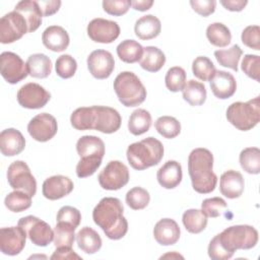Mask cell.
Wrapping results in <instances>:
<instances>
[{
	"mask_svg": "<svg viewBox=\"0 0 260 260\" xmlns=\"http://www.w3.org/2000/svg\"><path fill=\"white\" fill-rule=\"evenodd\" d=\"M122 202L115 197L103 198L93 208L92 219L111 240L122 239L128 231Z\"/></svg>",
	"mask_w": 260,
	"mask_h": 260,
	"instance_id": "cell-1",
	"label": "cell"
},
{
	"mask_svg": "<svg viewBox=\"0 0 260 260\" xmlns=\"http://www.w3.org/2000/svg\"><path fill=\"white\" fill-rule=\"evenodd\" d=\"M213 154L207 148H195L188 157V172L193 189L200 194L211 193L217 183V176L212 172Z\"/></svg>",
	"mask_w": 260,
	"mask_h": 260,
	"instance_id": "cell-2",
	"label": "cell"
},
{
	"mask_svg": "<svg viewBox=\"0 0 260 260\" xmlns=\"http://www.w3.org/2000/svg\"><path fill=\"white\" fill-rule=\"evenodd\" d=\"M126 154L130 166L134 170L142 171L160 162L164 156V145L158 139L147 137L130 144Z\"/></svg>",
	"mask_w": 260,
	"mask_h": 260,
	"instance_id": "cell-3",
	"label": "cell"
},
{
	"mask_svg": "<svg viewBox=\"0 0 260 260\" xmlns=\"http://www.w3.org/2000/svg\"><path fill=\"white\" fill-rule=\"evenodd\" d=\"M114 89L120 103L125 107H136L146 99V89L138 76L131 71H123L114 80Z\"/></svg>",
	"mask_w": 260,
	"mask_h": 260,
	"instance_id": "cell-4",
	"label": "cell"
},
{
	"mask_svg": "<svg viewBox=\"0 0 260 260\" xmlns=\"http://www.w3.org/2000/svg\"><path fill=\"white\" fill-rule=\"evenodd\" d=\"M222 247L235 253L237 250H249L258 243V232L255 228L248 224L232 225L217 235Z\"/></svg>",
	"mask_w": 260,
	"mask_h": 260,
	"instance_id": "cell-5",
	"label": "cell"
},
{
	"mask_svg": "<svg viewBox=\"0 0 260 260\" xmlns=\"http://www.w3.org/2000/svg\"><path fill=\"white\" fill-rule=\"evenodd\" d=\"M228 121L241 131L254 128L260 120L259 96L248 102H235L226 109Z\"/></svg>",
	"mask_w": 260,
	"mask_h": 260,
	"instance_id": "cell-6",
	"label": "cell"
},
{
	"mask_svg": "<svg viewBox=\"0 0 260 260\" xmlns=\"http://www.w3.org/2000/svg\"><path fill=\"white\" fill-rule=\"evenodd\" d=\"M7 180L12 189L25 192L31 197L36 195L37 181L23 160H15L8 167Z\"/></svg>",
	"mask_w": 260,
	"mask_h": 260,
	"instance_id": "cell-7",
	"label": "cell"
},
{
	"mask_svg": "<svg viewBox=\"0 0 260 260\" xmlns=\"http://www.w3.org/2000/svg\"><path fill=\"white\" fill-rule=\"evenodd\" d=\"M17 225L23 229L27 238L32 244L39 247H46L54 240V231L50 224L34 215L21 217Z\"/></svg>",
	"mask_w": 260,
	"mask_h": 260,
	"instance_id": "cell-8",
	"label": "cell"
},
{
	"mask_svg": "<svg viewBox=\"0 0 260 260\" xmlns=\"http://www.w3.org/2000/svg\"><path fill=\"white\" fill-rule=\"evenodd\" d=\"M99 183L105 190L116 191L129 181V170L120 160H111L99 174Z\"/></svg>",
	"mask_w": 260,
	"mask_h": 260,
	"instance_id": "cell-9",
	"label": "cell"
},
{
	"mask_svg": "<svg viewBox=\"0 0 260 260\" xmlns=\"http://www.w3.org/2000/svg\"><path fill=\"white\" fill-rule=\"evenodd\" d=\"M0 71L2 77L10 84L18 83L28 75L26 63L13 52H3L1 54Z\"/></svg>",
	"mask_w": 260,
	"mask_h": 260,
	"instance_id": "cell-10",
	"label": "cell"
},
{
	"mask_svg": "<svg viewBox=\"0 0 260 260\" xmlns=\"http://www.w3.org/2000/svg\"><path fill=\"white\" fill-rule=\"evenodd\" d=\"M27 32V25L24 18L14 10L8 12L0 19V42L2 44H11L21 39Z\"/></svg>",
	"mask_w": 260,
	"mask_h": 260,
	"instance_id": "cell-11",
	"label": "cell"
},
{
	"mask_svg": "<svg viewBox=\"0 0 260 260\" xmlns=\"http://www.w3.org/2000/svg\"><path fill=\"white\" fill-rule=\"evenodd\" d=\"M18 104L26 109L36 110L45 107L51 99V93L42 85L29 82L22 85L17 91Z\"/></svg>",
	"mask_w": 260,
	"mask_h": 260,
	"instance_id": "cell-12",
	"label": "cell"
},
{
	"mask_svg": "<svg viewBox=\"0 0 260 260\" xmlns=\"http://www.w3.org/2000/svg\"><path fill=\"white\" fill-rule=\"evenodd\" d=\"M58 130V124L54 116L48 113H41L35 116L27 124L28 134L39 142H46L52 139Z\"/></svg>",
	"mask_w": 260,
	"mask_h": 260,
	"instance_id": "cell-13",
	"label": "cell"
},
{
	"mask_svg": "<svg viewBox=\"0 0 260 260\" xmlns=\"http://www.w3.org/2000/svg\"><path fill=\"white\" fill-rule=\"evenodd\" d=\"M92 129L106 134L119 130L122 118L117 110L105 106H92Z\"/></svg>",
	"mask_w": 260,
	"mask_h": 260,
	"instance_id": "cell-14",
	"label": "cell"
},
{
	"mask_svg": "<svg viewBox=\"0 0 260 260\" xmlns=\"http://www.w3.org/2000/svg\"><path fill=\"white\" fill-rule=\"evenodd\" d=\"M87 35L93 42L110 44L119 37L120 26L116 21L98 17L89 21Z\"/></svg>",
	"mask_w": 260,
	"mask_h": 260,
	"instance_id": "cell-15",
	"label": "cell"
},
{
	"mask_svg": "<svg viewBox=\"0 0 260 260\" xmlns=\"http://www.w3.org/2000/svg\"><path fill=\"white\" fill-rule=\"evenodd\" d=\"M26 234L22 228L10 226L0 230V250L8 256L18 255L25 246Z\"/></svg>",
	"mask_w": 260,
	"mask_h": 260,
	"instance_id": "cell-16",
	"label": "cell"
},
{
	"mask_svg": "<svg viewBox=\"0 0 260 260\" xmlns=\"http://www.w3.org/2000/svg\"><path fill=\"white\" fill-rule=\"evenodd\" d=\"M86 62L90 74L96 79L108 78L115 68L114 57L106 50L92 51L87 57Z\"/></svg>",
	"mask_w": 260,
	"mask_h": 260,
	"instance_id": "cell-17",
	"label": "cell"
},
{
	"mask_svg": "<svg viewBox=\"0 0 260 260\" xmlns=\"http://www.w3.org/2000/svg\"><path fill=\"white\" fill-rule=\"evenodd\" d=\"M73 182L66 176L56 175L47 178L43 183L42 192L44 197L49 200L61 199L72 192Z\"/></svg>",
	"mask_w": 260,
	"mask_h": 260,
	"instance_id": "cell-18",
	"label": "cell"
},
{
	"mask_svg": "<svg viewBox=\"0 0 260 260\" xmlns=\"http://www.w3.org/2000/svg\"><path fill=\"white\" fill-rule=\"evenodd\" d=\"M209 82L212 93L220 100L233 96L237 89V82L233 74L223 70L216 71Z\"/></svg>",
	"mask_w": 260,
	"mask_h": 260,
	"instance_id": "cell-19",
	"label": "cell"
},
{
	"mask_svg": "<svg viewBox=\"0 0 260 260\" xmlns=\"http://www.w3.org/2000/svg\"><path fill=\"white\" fill-rule=\"evenodd\" d=\"M180 226L172 218H162L158 220L153 228V237L155 241L162 246L176 244L180 239Z\"/></svg>",
	"mask_w": 260,
	"mask_h": 260,
	"instance_id": "cell-20",
	"label": "cell"
},
{
	"mask_svg": "<svg viewBox=\"0 0 260 260\" xmlns=\"http://www.w3.org/2000/svg\"><path fill=\"white\" fill-rule=\"evenodd\" d=\"M25 147V139L15 128H8L0 133V149L5 156L19 154Z\"/></svg>",
	"mask_w": 260,
	"mask_h": 260,
	"instance_id": "cell-21",
	"label": "cell"
},
{
	"mask_svg": "<svg viewBox=\"0 0 260 260\" xmlns=\"http://www.w3.org/2000/svg\"><path fill=\"white\" fill-rule=\"evenodd\" d=\"M244 187H245L244 178L242 174L237 171L229 170L220 176V180H219L220 193L230 199L239 198L244 192Z\"/></svg>",
	"mask_w": 260,
	"mask_h": 260,
	"instance_id": "cell-22",
	"label": "cell"
},
{
	"mask_svg": "<svg viewBox=\"0 0 260 260\" xmlns=\"http://www.w3.org/2000/svg\"><path fill=\"white\" fill-rule=\"evenodd\" d=\"M44 46L53 52H62L67 49L70 43L68 32L60 25L47 27L42 35Z\"/></svg>",
	"mask_w": 260,
	"mask_h": 260,
	"instance_id": "cell-23",
	"label": "cell"
},
{
	"mask_svg": "<svg viewBox=\"0 0 260 260\" xmlns=\"http://www.w3.org/2000/svg\"><path fill=\"white\" fill-rule=\"evenodd\" d=\"M182 167L176 160H168L157 171L158 184L166 189L176 188L182 181Z\"/></svg>",
	"mask_w": 260,
	"mask_h": 260,
	"instance_id": "cell-24",
	"label": "cell"
},
{
	"mask_svg": "<svg viewBox=\"0 0 260 260\" xmlns=\"http://www.w3.org/2000/svg\"><path fill=\"white\" fill-rule=\"evenodd\" d=\"M14 11L18 12L24 18L28 32H32L39 28L42 24V11L37 1L32 0H23L18 2L15 7Z\"/></svg>",
	"mask_w": 260,
	"mask_h": 260,
	"instance_id": "cell-25",
	"label": "cell"
},
{
	"mask_svg": "<svg viewBox=\"0 0 260 260\" xmlns=\"http://www.w3.org/2000/svg\"><path fill=\"white\" fill-rule=\"evenodd\" d=\"M161 30V23L160 20L152 15V14H147L135 22L134 25V31L135 35L140 39V40H151L156 38Z\"/></svg>",
	"mask_w": 260,
	"mask_h": 260,
	"instance_id": "cell-26",
	"label": "cell"
},
{
	"mask_svg": "<svg viewBox=\"0 0 260 260\" xmlns=\"http://www.w3.org/2000/svg\"><path fill=\"white\" fill-rule=\"evenodd\" d=\"M76 150L80 158L88 156L104 157L105 143L98 136L84 135L77 140Z\"/></svg>",
	"mask_w": 260,
	"mask_h": 260,
	"instance_id": "cell-27",
	"label": "cell"
},
{
	"mask_svg": "<svg viewBox=\"0 0 260 260\" xmlns=\"http://www.w3.org/2000/svg\"><path fill=\"white\" fill-rule=\"evenodd\" d=\"M77 246L86 254H94L102 248L100 235L91 228L84 226L76 234Z\"/></svg>",
	"mask_w": 260,
	"mask_h": 260,
	"instance_id": "cell-28",
	"label": "cell"
},
{
	"mask_svg": "<svg viewBox=\"0 0 260 260\" xmlns=\"http://www.w3.org/2000/svg\"><path fill=\"white\" fill-rule=\"evenodd\" d=\"M26 66L28 74L35 78H46L52 72L51 59L42 53L30 55L27 58Z\"/></svg>",
	"mask_w": 260,
	"mask_h": 260,
	"instance_id": "cell-29",
	"label": "cell"
},
{
	"mask_svg": "<svg viewBox=\"0 0 260 260\" xmlns=\"http://www.w3.org/2000/svg\"><path fill=\"white\" fill-rule=\"evenodd\" d=\"M139 63L144 70L148 72H157L165 65L166 56L157 47L147 46L143 48V54Z\"/></svg>",
	"mask_w": 260,
	"mask_h": 260,
	"instance_id": "cell-30",
	"label": "cell"
},
{
	"mask_svg": "<svg viewBox=\"0 0 260 260\" xmlns=\"http://www.w3.org/2000/svg\"><path fill=\"white\" fill-rule=\"evenodd\" d=\"M183 99L191 106H201L206 101V88L202 82L190 79L183 88Z\"/></svg>",
	"mask_w": 260,
	"mask_h": 260,
	"instance_id": "cell-31",
	"label": "cell"
},
{
	"mask_svg": "<svg viewBox=\"0 0 260 260\" xmlns=\"http://www.w3.org/2000/svg\"><path fill=\"white\" fill-rule=\"evenodd\" d=\"M182 221L189 233L199 234L207 225V216L202 210L191 208L183 213Z\"/></svg>",
	"mask_w": 260,
	"mask_h": 260,
	"instance_id": "cell-32",
	"label": "cell"
},
{
	"mask_svg": "<svg viewBox=\"0 0 260 260\" xmlns=\"http://www.w3.org/2000/svg\"><path fill=\"white\" fill-rule=\"evenodd\" d=\"M151 122V115L148 111L144 109H137L130 115L128 129L133 135H141L149 130Z\"/></svg>",
	"mask_w": 260,
	"mask_h": 260,
	"instance_id": "cell-33",
	"label": "cell"
},
{
	"mask_svg": "<svg viewBox=\"0 0 260 260\" xmlns=\"http://www.w3.org/2000/svg\"><path fill=\"white\" fill-rule=\"evenodd\" d=\"M206 37L209 43L215 47H226L232 41L231 30L221 22H213L206 28Z\"/></svg>",
	"mask_w": 260,
	"mask_h": 260,
	"instance_id": "cell-34",
	"label": "cell"
},
{
	"mask_svg": "<svg viewBox=\"0 0 260 260\" xmlns=\"http://www.w3.org/2000/svg\"><path fill=\"white\" fill-rule=\"evenodd\" d=\"M143 54V47L134 40L122 41L117 47L118 57L125 63L140 61Z\"/></svg>",
	"mask_w": 260,
	"mask_h": 260,
	"instance_id": "cell-35",
	"label": "cell"
},
{
	"mask_svg": "<svg viewBox=\"0 0 260 260\" xmlns=\"http://www.w3.org/2000/svg\"><path fill=\"white\" fill-rule=\"evenodd\" d=\"M240 165L248 174L260 173V149L258 147H247L240 153Z\"/></svg>",
	"mask_w": 260,
	"mask_h": 260,
	"instance_id": "cell-36",
	"label": "cell"
},
{
	"mask_svg": "<svg viewBox=\"0 0 260 260\" xmlns=\"http://www.w3.org/2000/svg\"><path fill=\"white\" fill-rule=\"evenodd\" d=\"M243 54L242 49L239 45H234L230 49L226 50H217L214 52V57L219 63V65L223 67H228L233 69L234 71H238V64Z\"/></svg>",
	"mask_w": 260,
	"mask_h": 260,
	"instance_id": "cell-37",
	"label": "cell"
},
{
	"mask_svg": "<svg viewBox=\"0 0 260 260\" xmlns=\"http://www.w3.org/2000/svg\"><path fill=\"white\" fill-rule=\"evenodd\" d=\"M76 228L73 225L63 222L57 221V224L54 229V245L56 248L59 247H72L73 242L75 240V231Z\"/></svg>",
	"mask_w": 260,
	"mask_h": 260,
	"instance_id": "cell-38",
	"label": "cell"
},
{
	"mask_svg": "<svg viewBox=\"0 0 260 260\" xmlns=\"http://www.w3.org/2000/svg\"><path fill=\"white\" fill-rule=\"evenodd\" d=\"M4 204L12 212H22L30 207L31 196L25 192L14 190L5 197Z\"/></svg>",
	"mask_w": 260,
	"mask_h": 260,
	"instance_id": "cell-39",
	"label": "cell"
},
{
	"mask_svg": "<svg viewBox=\"0 0 260 260\" xmlns=\"http://www.w3.org/2000/svg\"><path fill=\"white\" fill-rule=\"evenodd\" d=\"M154 127L162 137L168 139L177 137L181 132L180 122L175 117H171V116L159 117L155 121Z\"/></svg>",
	"mask_w": 260,
	"mask_h": 260,
	"instance_id": "cell-40",
	"label": "cell"
},
{
	"mask_svg": "<svg viewBox=\"0 0 260 260\" xmlns=\"http://www.w3.org/2000/svg\"><path fill=\"white\" fill-rule=\"evenodd\" d=\"M92 107H81L76 109L70 116V122L76 130H91L92 129Z\"/></svg>",
	"mask_w": 260,
	"mask_h": 260,
	"instance_id": "cell-41",
	"label": "cell"
},
{
	"mask_svg": "<svg viewBox=\"0 0 260 260\" xmlns=\"http://www.w3.org/2000/svg\"><path fill=\"white\" fill-rule=\"evenodd\" d=\"M192 71L194 76L198 79L202 81H209L216 72V69L209 58L199 56L195 58L192 63Z\"/></svg>",
	"mask_w": 260,
	"mask_h": 260,
	"instance_id": "cell-42",
	"label": "cell"
},
{
	"mask_svg": "<svg viewBox=\"0 0 260 260\" xmlns=\"http://www.w3.org/2000/svg\"><path fill=\"white\" fill-rule=\"evenodd\" d=\"M125 199L127 205L130 208L134 210H140L148 205L150 201V195L147 190L141 187H134L127 192Z\"/></svg>",
	"mask_w": 260,
	"mask_h": 260,
	"instance_id": "cell-43",
	"label": "cell"
},
{
	"mask_svg": "<svg viewBox=\"0 0 260 260\" xmlns=\"http://www.w3.org/2000/svg\"><path fill=\"white\" fill-rule=\"evenodd\" d=\"M166 86L170 91L177 92L183 90L186 84V72L182 67L174 66L170 68L165 77Z\"/></svg>",
	"mask_w": 260,
	"mask_h": 260,
	"instance_id": "cell-44",
	"label": "cell"
},
{
	"mask_svg": "<svg viewBox=\"0 0 260 260\" xmlns=\"http://www.w3.org/2000/svg\"><path fill=\"white\" fill-rule=\"evenodd\" d=\"M55 69H56L57 75L60 76L61 78H64V79L70 78L76 72V69H77L76 60L68 54L61 55L56 60Z\"/></svg>",
	"mask_w": 260,
	"mask_h": 260,
	"instance_id": "cell-45",
	"label": "cell"
},
{
	"mask_svg": "<svg viewBox=\"0 0 260 260\" xmlns=\"http://www.w3.org/2000/svg\"><path fill=\"white\" fill-rule=\"evenodd\" d=\"M103 157L88 156L81 157L76 166V175L79 178H86L95 173V171L102 165Z\"/></svg>",
	"mask_w": 260,
	"mask_h": 260,
	"instance_id": "cell-46",
	"label": "cell"
},
{
	"mask_svg": "<svg viewBox=\"0 0 260 260\" xmlns=\"http://www.w3.org/2000/svg\"><path fill=\"white\" fill-rule=\"evenodd\" d=\"M226 202L220 197L206 198L201 204V210L207 217H218L226 209Z\"/></svg>",
	"mask_w": 260,
	"mask_h": 260,
	"instance_id": "cell-47",
	"label": "cell"
},
{
	"mask_svg": "<svg viewBox=\"0 0 260 260\" xmlns=\"http://www.w3.org/2000/svg\"><path fill=\"white\" fill-rule=\"evenodd\" d=\"M260 57L258 55H252V54H247L244 56L241 68L243 72L249 76L250 78L259 81V75H260Z\"/></svg>",
	"mask_w": 260,
	"mask_h": 260,
	"instance_id": "cell-48",
	"label": "cell"
},
{
	"mask_svg": "<svg viewBox=\"0 0 260 260\" xmlns=\"http://www.w3.org/2000/svg\"><path fill=\"white\" fill-rule=\"evenodd\" d=\"M242 42L245 46L254 49L256 51L260 50V27L259 25H248L244 28L241 36Z\"/></svg>",
	"mask_w": 260,
	"mask_h": 260,
	"instance_id": "cell-49",
	"label": "cell"
},
{
	"mask_svg": "<svg viewBox=\"0 0 260 260\" xmlns=\"http://www.w3.org/2000/svg\"><path fill=\"white\" fill-rule=\"evenodd\" d=\"M80 220H81L80 211L73 206H69V205L63 206L59 209L57 213V221L67 222L73 225L74 228H77L79 225Z\"/></svg>",
	"mask_w": 260,
	"mask_h": 260,
	"instance_id": "cell-50",
	"label": "cell"
},
{
	"mask_svg": "<svg viewBox=\"0 0 260 260\" xmlns=\"http://www.w3.org/2000/svg\"><path fill=\"white\" fill-rule=\"evenodd\" d=\"M131 6L130 0H104L103 8L111 15L121 16L125 14Z\"/></svg>",
	"mask_w": 260,
	"mask_h": 260,
	"instance_id": "cell-51",
	"label": "cell"
},
{
	"mask_svg": "<svg viewBox=\"0 0 260 260\" xmlns=\"http://www.w3.org/2000/svg\"><path fill=\"white\" fill-rule=\"evenodd\" d=\"M233 253L226 251L220 244L217 235L210 241L208 245V256L212 260H228L233 257Z\"/></svg>",
	"mask_w": 260,
	"mask_h": 260,
	"instance_id": "cell-52",
	"label": "cell"
},
{
	"mask_svg": "<svg viewBox=\"0 0 260 260\" xmlns=\"http://www.w3.org/2000/svg\"><path fill=\"white\" fill-rule=\"evenodd\" d=\"M190 5L199 15L206 17L212 14L216 7L215 0H191Z\"/></svg>",
	"mask_w": 260,
	"mask_h": 260,
	"instance_id": "cell-53",
	"label": "cell"
},
{
	"mask_svg": "<svg viewBox=\"0 0 260 260\" xmlns=\"http://www.w3.org/2000/svg\"><path fill=\"white\" fill-rule=\"evenodd\" d=\"M37 2L40 6L43 16H50L55 14L61 6V1L59 0H40Z\"/></svg>",
	"mask_w": 260,
	"mask_h": 260,
	"instance_id": "cell-54",
	"label": "cell"
},
{
	"mask_svg": "<svg viewBox=\"0 0 260 260\" xmlns=\"http://www.w3.org/2000/svg\"><path fill=\"white\" fill-rule=\"evenodd\" d=\"M51 259H81L77 255L72 247H59L51 256Z\"/></svg>",
	"mask_w": 260,
	"mask_h": 260,
	"instance_id": "cell-55",
	"label": "cell"
},
{
	"mask_svg": "<svg viewBox=\"0 0 260 260\" xmlns=\"http://www.w3.org/2000/svg\"><path fill=\"white\" fill-rule=\"evenodd\" d=\"M220 4L230 11H242L248 4L247 0H220Z\"/></svg>",
	"mask_w": 260,
	"mask_h": 260,
	"instance_id": "cell-56",
	"label": "cell"
},
{
	"mask_svg": "<svg viewBox=\"0 0 260 260\" xmlns=\"http://www.w3.org/2000/svg\"><path fill=\"white\" fill-rule=\"evenodd\" d=\"M153 4L152 0H134L131 1V6L138 11H146Z\"/></svg>",
	"mask_w": 260,
	"mask_h": 260,
	"instance_id": "cell-57",
	"label": "cell"
}]
</instances>
